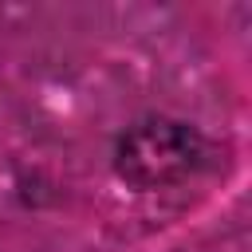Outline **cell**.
I'll return each instance as SVG.
<instances>
[{
	"label": "cell",
	"instance_id": "1",
	"mask_svg": "<svg viewBox=\"0 0 252 252\" xmlns=\"http://www.w3.org/2000/svg\"><path fill=\"white\" fill-rule=\"evenodd\" d=\"M114 173L134 193H165L193 181L209 165L201 126L173 114H142L114 138Z\"/></svg>",
	"mask_w": 252,
	"mask_h": 252
}]
</instances>
